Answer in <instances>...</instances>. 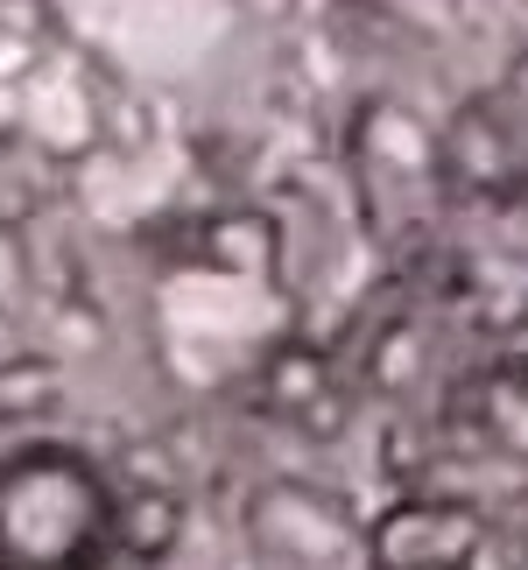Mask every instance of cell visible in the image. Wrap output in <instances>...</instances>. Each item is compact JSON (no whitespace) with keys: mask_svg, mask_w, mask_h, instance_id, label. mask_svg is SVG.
<instances>
[{"mask_svg":"<svg viewBox=\"0 0 528 570\" xmlns=\"http://www.w3.org/2000/svg\"><path fill=\"white\" fill-rule=\"evenodd\" d=\"M233 8L247 14V21H268V29H282V21L303 8V0H233Z\"/></svg>","mask_w":528,"mask_h":570,"instance_id":"cell-16","label":"cell"},{"mask_svg":"<svg viewBox=\"0 0 528 570\" xmlns=\"http://www.w3.org/2000/svg\"><path fill=\"white\" fill-rule=\"evenodd\" d=\"M352 163H360L366 184L381 190H402V197H437L444 190V169H437V127L415 114V106L373 92L360 99V114H352Z\"/></svg>","mask_w":528,"mask_h":570,"instance_id":"cell-5","label":"cell"},{"mask_svg":"<svg viewBox=\"0 0 528 570\" xmlns=\"http://www.w3.org/2000/svg\"><path fill=\"white\" fill-rule=\"evenodd\" d=\"M63 394H71V366H63L50 345H21V353H0V423H14V436L42 423Z\"/></svg>","mask_w":528,"mask_h":570,"instance_id":"cell-9","label":"cell"},{"mask_svg":"<svg viewBox=\"0 0 528 570\" xmlns=\"http://www.w3.org/2000/svg\"><path fill=\"white\" fill-rule=\"evenodd\" d=\"M479 423H487V444H493V451L528 458V374H508V366H500V374L487 381Z\"/></svg>","mask_w":528,"mask_h":570,"instance_id":"cell-11","label":"cell"},{"mask_svg":"<svg viewBox=\"0 0 528 570\" xmlns=\"http://www.w3.org/2000/svg\"><path fill=\"white\" fill-rule=\"evenodd\" d=\"M500 366H508V374H528V289L515 296V311L500 317Z\"/></svg>","mask_w":528,"mask_h":570,"instance_id":"cell-14","label":"cell"},{"mask_svg":"<svg viewBox=\"0 0 528 570\" xmlns=\"http://www.w3.org/2000/svg\"><path fill=\"white\" fill-rule=\"evenodd\" d=\"M197 261H205L212 275L261 282V275H275V261H282V226L254 205H226V212L197 218Z\"/></svg>","mask_w":528,"mask_h":570,"instance_id":"cell-7","label":"cell"},{"mask_svg":"<svg viewBox=\"0 0 528 570\" xmlns=\"http://www.w3.org/2000/svg\"><path fill=\"white\" fill-rule=\"evenodd\" d=\"M493 521L451 493H402L366 521V570H466Z\"/></svg>","mask_w":528,"mask_h":570,"instance_id":"cell-3","label":"cell"},{"mask_svg":"<svg viewBox=\"0 0 528 570\" xmlns=\"http://www.w3.org/2000/svg\"><path fill=\"white\" fill-rule=\"evenodd\" d=\"M120 479L57 430L0 444V570H120L114 557Z\"/></svg>","mask_w":528,"mask_h":570,"instance_id":"cell-1","label":"cell"},{"mask_svg":"<svg viewBox=\"0 0 528 570\" xmlns=\"http://www.w3.org/2000/svg\"><path fill=\"white\" fill-rule=\"evenodd\" d=\"M437 169H444V190H466V197L508 190L528 169V135L493 92H466L437 120Z\"/></svg>","mask_w":528,"mask_h":570,"instance_id":"cell-4","label":"cell"},{"mask_svg":"<svg viewBox=\"0 0 528 570\" xmlns=\"http://www.w3.org/2000/svg\"><path fill=\"white\" fill-rule=\"evenodd\" d=\"M493 99L508 106V114H515V127L528 135V36H521L515 50H508V63H500V85H493Z\"/></svg>","mask_w":528,"mask_h":570,"instance_id":"cell-13","label":"cell"},{"mask_svg":"<svg viewBox=\"0 0 528 570\" xmlns=\"http://www.w3.org/2000/svg\"><path fill=\"white\" fill-rule=\"evenodd\" d=\"M466 570H528V542L487 529V542H479V550L466 557Z\"/></svg>","mask_w":528,"mask_h":570,"instance_id":"cell-15","label":"cell"},{"mask_svg":"<svg viewBox=\"0 0 528 570\" xmlns=\"http://www.w3.org/2000/svg\"><path fill=\"white\" fill-rule=\"evenodd\" d=\"M254 387H261V402H268V409H282V415L296 423V415L311 409L317 394H332V360H324L311 338H282L275 353L261 360Z\"/></svg>","mask_w":528,"mask_h":570,"instance_id":"cell-10","label":"cell"},{"mask_svg":"<svg viewBox=\"0 0 528 570\" xmlns=\"http://www.w3.org/2000/svg\"><path fill=\"white\" fill-rule=\"evenodd\" d=\"M36 233L21 226V218H0V317L29 311L36 303Z\"/></svg>","mask_w":528,"mask_h":570,"instance_id":"cell-12","label":"cell"},{"mask_svg":"<svg viewBox=\"0 0 528 570\" xmlns=\"http://www.w3.org/2000/svg\"><path fill=\"white\" fill-rule=\"evenodd\" d=\"M190 535V493L184 487H120L114 557L127 570H163Z\"/></svg>","mask_w":528,"mask_h":570,"instance_id":"cell-6","label":"cell"},{"mask_svg":"<svg viewBox=\"0 0 528 570\" xmlns=\"http://www.w3.org/2000/svg\"><path fill=\"white\" fill-rule=\"evenodd\" d=\"M360 374L381 402H409L415 387L430 381V324L415 311H394L366 332V353H360Z\"/></svg>","mask_w":528,"mask_h":570,"instance_id":"cell-8","label":"cell"},{"mask_svg":"<svg viewBox=\"0 0 528 570\" xmlns=\"http://www.w3.org/2000/svg\"><path fill=\"white\" fill-rule=\"evenodd\" d=\"M239 529L261 570H366V521L303 479H261L239 500Z\"/></svg>","mask_w":528,"mask_h":570,"instance_id":"cell-2","label":"cell"}]
</instances>
